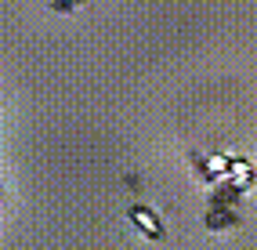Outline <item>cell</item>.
Returning a JSON list of instances; mask_svg holds the SVG:
<instances>
[{"instance_id":"cell-1","label":"cell","mask_w":257,"mask_h":250,"mask_svg":"<svg viewBox=\"0 0 257 250\" xmlns=\"http://www.w3.org/2000/svg\"><path fill=\"white\" fill-rule=\"evenodd\" d=\"M134 221H138V228H145V232H152V236H156V232H160V225H156V218H152V214H145V210H134Z\"/></svg>"}]
</instances>
